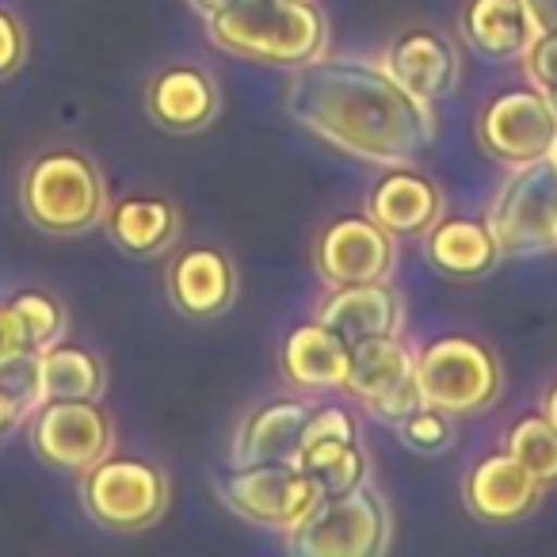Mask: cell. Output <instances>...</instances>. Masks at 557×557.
I'll return each mask as SVG.
<instances>
[{
  "instance_id": "obj_29",
  "label": "cell",
  "mask_w": 557,
  "mask_h": 557,
  "mask_svg": "<svg viewBox=\"0 0 557 557\" xmlns=\"http://www.w3.org/2000/svg\"><path fill=\"white\" fill-rule=\"evenodd\" d=\"M397 432H401V440L409 443L412 450H420V455H440V450H447L450 443H455L450 412L435 409V405H420L417 412H409V417L397 424Z\"/></svg>"
},
{
  "instance_id": "obj_18",
  "label": "cell",
  "mask_w": 557,
  "mask_h": 557,
  "mask_svg": "<svg viewBox=\"0 0 557 557\" xmlns=\"http://www.w3.org/2000/svg\"><path fill=\"white\" fill-rule=\"evenodd\" d=\"M310 409L313 405L298 401V397H278V401H268L263 409H256L240 424L237 440H233V466L298 462Z\"/></svg>"
},
{
  "instance_id": "obj_3",
  "label": "cell",
  "mask_w": 557,
  "mask_h": 557,
  "mask_svg": "<svg viewBox=\"0 0 557 557\" xmlns=\"http://www.w3.org/2000/svg\"><path fill=\"white\" fill-rule=\"evenodd\" d=\"M108 191L96 164L77 149H50L35 157L24 176V210L39 230L73 237L103 222Z\"/></svg>"
},
{
  "instance_id": "obj_12",
  "label": "cell",
  "mask_w": 557,
  "mask_h": 557,
  "mask_svg": "<svg viewBox=\"0 0 557 557\" xmlns=\"http://www.w3.org/2000/svg\"><path fill=\"white\" fill-rule=\"evenodd\" d=\"M394 237L371 214H344L329 222L318 237V275L329 287L389 278Z\"/></svg>"
},
{
  "instance_id": "obj_1",
  "label": "cell",
  "mask_w": 557,
  "mask_h": 557,
  "mask_svg": "<svg viewBox=\"0 0 557 557\" xmlns=\"http://www.w3.org/2000/svg\"><path fill=\"white\" fill-rule=\"evenodd\" d=\"M290 119L371 164H412L432 149L435 123L428 103L409 96L386 65L356 58H313L290 70Z\"/></svg>"
},
{
  "instance_id": "obj_21",
  "label": "cell",
  "mask_w": 557,
  "mask_h": 557,
  "mask_svg": "<svg viewBox=\"0 0 557 557\" xmlns=\"http://www.w3.org/2000/svg\"><path fill=\"white\" fill-rule=\"evenodd\" d=\"M500 245H496L488 222L478 218H435L428 230V263L447 278H473L488 275L500 263Z\"/></svg>"
},
{
  "instance_id": "obj_38",
  "label": "cell",
  "mask_w": 557,
  "mask_h": 557,
  "mask_svg": "<svg viewBox=\"0 0 557 557\" xmlns=\"http://www.w3.org/2000/svg\"><path fill=\"white\" fill-rule=\"evenodd\" d=\"M546 100H549V108H554V115H557V85L546 88Z\"/></svg>"
},
{
  "instance_id": "obj_31",
  "label": "cell",
  "mask_w": 557,
  "mask_h": 557,
  "mask_svg": "<svg viewBox=\"0 0 557 557\" xmlns=\"http://www.w3.org/2000/svg\"><path fill=\"white\" fill-rule=\"evenodd\" d=\"M527 77L534 88H554L557 85V32H539L534 42L527 47Z\"/></svg>"
},
{
  "instance_id": "obj_27",
  "label": "cell",
  "mask_w": 557,
  "mask_h": 557,
  "mask_svg": "<svg viewBox=\"0 0 557 557\" xmlns=\"http://www.w3.org/2000/svg\"><path fill=\"white\" fill-rule=\"evenodd\" d=\"M508 450L542 488L557 485V428L546 420V412H523L508 428Z\"/></svg>"
},
{
  "instance_id": "obj_25",
  "label": "cell",
  "mask_w": 557,
  "mask_h": 557,
  "mask_svg": "<svg viewBox=\"0 0 557 557\" xmlns=\"http://www.w3.org/2000/svg\"><path fill=\"white\" fill-rule=\"evenodd\" d=\"M298 466L313 478L321 496H341L367 485V455L359 440H318L298 450Z\"/></svg>"
},
{
  "instance_id": "obj_20",
  "label": "cell",
  "mask_w": 557,
  "mask_h": 557,
  "mask_svg": "<svg viewBox=\"0 0 557 557\" xmlns=\"http://www.w3.org/2000/svg\"><path fill=\"white\" fill-rule=\"evenodd\" d=\"M233 263L218 248H187L169 263V295L187 318H214L233 302Z\"/></svg>"
},
{
  "instance_id": "obj_9",
  "label": "cell",
  "mask_w": 557,
  "mask_h": 557,
  "mask_svg": "<svg viewBox=\"0 0 557 557\" xmlns=\"http://www.w3.org/2000/svg\"><path fill=\"white\" fill-rule=\"evenodd\" d=\"M478 138L488 157L504 164H531L539 157H554L557 149V115L546 92L534 85L504 88L481 108Z\"/></svg>"
},
{
  "instance_id": "obj_23",
  "label": "cell",
  "mask_w": 557,
  "mask_h": 557,
  "mask_svg": "<svg viewBox=\"0 0 557 557\" xmlns=\"http://www.w3.org/2000/svg\"><path fill=\"white\" fill-rule=\"evenodd\" d=\"M108 233L123 252L131 256H157L176 240L180 218L169 199L157 195H126L103 214Z\"/></svg>"
},
{
  "instance_id": "obj_6",
  "label": "cell",
  "mask_w": 557,
  "mask_h": 557,
  "mask_svg": "<svg viewBox=\"0 0 557 557\" xmlns=\"http://www.w3.org/2000/svg\"><path fill=\"white\" fill-rule=\"evenodd\" d=\"M417 382L428 405L450 417H470L500 397V363L473 336H435L417 356Z\"/></svg>"
},
{
  "instance_id": "obj_22",
  "label": "cell",
  "mask_w": 557,
  "mask_h": 557,
  "mask_svg": "<svg viewBox=\"0 0 557 557\" xmlns=\"http://www.w3.org/2000/svg\"><path fill=\"white\" fill-rule=\"evenodd\" d=\"M351 344L321 321H306L283 344V371L302 389H341L348 382Z\"/></svg>"
},
{
  "instance_id": "obj_37",
  "label": "cell",
  "mask_w": 557,
  "mask_h": 557,
  "mask_svg": "<svg viewBox=\"0 0 557 557\" xmlns=\"http://www.w3.org/2000/svg\"><path fill=\"white\" fill-rule=\"evenodd\" d=\"M230 0H191V9L195 12H202V16H214L218 9H225Z\"/></svg>"
},
{
  "instance_id": "obj_17",
  "label": "cell",
  "mask_w": 557,
  "mask_h": 557,
  "mask_svg": "<svg viewBox=\"0 0 557 557\" xmlns=\"http://www.w3.org/2000/svg\"><path fill=\"white\" fill-rule=\"evenodd\" d=\"M149 115L172 134H199L218 119L222 96L207 70L199 65H172L161 70L149 85Z\"/></svg>"
},
{
  "instance_id": "obj_24",
  "label": "cell",
  "mask_w": 557,
  "mask_h": 557,
  "mask_svg": "<svg viewBox=\"0 0 557 557\" xmlns=\"http://www.w3.org/2000/svg\"><path fill=\"white\" fill-rule=\"evenodd\" d=\"M42 401H96L103 394V363L77 344H50L39 351Z\"/></svg>"
},
{
  "instance_id": "obj_14",
  "label": "cell",
  "mask_w": 557,
  "mask_h": 557,
  "mask_svg": "<svg viewBox=\"0 0 557 557\" xmlns=\"http://www.w3.org/2000/svg\"><path fill=\"white\" fill-rule=\"evenodd\" d=\"M318 321L333 329L341 341L363 344V341H374V336L401 333L405 306H401V295L389 287L386 278L344 283V287H333V295L321 302Z\"/></svg>"
},
{
  "instance_id": "obj_15",
  "label": "cell",
  "mask_w": 557,
  "mask_h": 557,
  "mask_svg": "<svg viewBox=\"0 0 557 557\" xmlns=\"http://www.w3.org/2000/svg\"><path fill=\"white\" fill-rule=\"evenodd\" d=\"M542 485L508 455V450H488L466 473V504L485 523H511L527 516L539 504Z\"/></svg>"
},
{
  "instance_id": "obj_16",
  "label": "cell",
  "mask_w": 557,
  "mask_h": 557,
  "mask_svg": "<svg viewBox=\"0 0 557 557\" xmlns=\"http://www.w3.org/2000/svg\"><path fill=\"white\" fill-rule=\"evenodd\" d=\"M440 210V187L412 164H389L386 176H379V184L371 187V202H367V214L389 237H420L435 225Z\"/></svg>"
},
{
  "instance_id": "obj_7",
  "label": "cell",
  "mask_w": 557,
  "mask_h": 557,
  "mask_svg": "<svg viewBox=\"0 0 557 557\" xmlns=\"http://www.w3.org/2000/svg\"><path fill=\"white\" fill-rule=\"evenodd\" d=\"M81 500H85L88 516L108 531H146L164 516L169 481L146 458L103 455L85 470Z\"/></svg>"
},
{
  "instance_id": "obj_13",
  "label": "cell",
  "mask_w": 557,
  "mask_h": 557,
  "mask_svg": "<svg viewBox=\"0 0 557 557\" xmlns=\"http://www.w3.org/2000/svg\"><path fill=\"white\" fill-rule=\"evenodd\" d=\"M382 65L420 103L447 100L458 85V50L432 27H409L397 35L386 47Z\"/></svg>"
},
{
  "instance_id": "obj_28",
  "label": "cell",
  "mask_w": 557,
  "mask_h": 557,
  "mask_svg": "<svg viewBox=\"0 0 557 557\" xmlns=\"http://www.w3.org/2000/svg\"><path fill=\"white\" fill-rule=\"evenodd\" d=\"M0 394H9L24 412L42 405V379H39V351H9L0 356Z\"/></svg>"
},
{
  "instance_id": "obj_36",
  "label": "cell",
  "mask_w": 557,
  "mask_h": 557,
  "mask_svg": "<svg viewBox=\"0 0 557 557\" xmlns=\"http://www.w3.org/2000/svg\"><path fill=\"white\" fill-rule=\"evenodd\" d=\"M542 412H546V420L557 428V382L549 386V394H546V401H542Z\"/></svg>"
},
{
  "instance_id": "obj_10",
  "label": "cell",
  "mask_w": 557,
  "mask_h": 557,
  "mask_svg": "<svg viewBox=\"0 0 557 557\" xmlns=\"http://www.w3.org/2000/svg\"><path fill=\"white\" fill-rule=\"evenodd\" d=\"M344 389L359 397L386 424H401L409 412L428 405L417 382V356L397 336H374V341L351 344V367Z\"/></svg>"
},
{
  "instance_id": "obj_11",
  "label": "cell",
  "mask_w": 557,
  "mask_h": 557,
  "mask_svg": "<svg viewBox=\"0 0 557 557\" xmlns=\"http://www.w3.org/2000/svg\"><path fill=\"white\" fill-rule=\"evenodd\" d=\"M32 447L47 466L85 473L111 450V420L96 401H42L32 420Z\"/></svg>"
},
{
  "instance_id": "obj_5",
  "label": "cell",
  "mask_w": 557,
  "mask_h": 557,
  "mask_svg": "<svg viewBox=\"0 0 557 557\" xmlns=\"http://www.w3.org/2000/svg\"><path fill=\"white\" fill-rule=\"evenodd\" d=\"M488 230L504 256L557 252V161L516 164L488 210Z\"/></svg>"
},
{
  "instance_id": "obj_34",
  "label": "cell",
  "mask_w": 557,
  "mask_h": 557,
  "mask_svg": "<svg viewBox=\"0 0 557 557\" xmlns=\"http://www.w3.org/2000/svg\"><path fill=\"white\" fill-rule=\"evenodd\" d=\"M24 417H27V412L20 409V405L12 401L9 394H0V440H4V435H9L12 428H16V424H20V420H24Z\"/></svg>"
},
{
  "instance_id": "obj_2",
  "label": "cell",
  "mask_w": 557,
  "mask_h": 557,
  "mask_svg": "<svg viewBox=\"0 0 557 557\" xmlns=\"http://www.w3.org/2000/svg\"><path fill=\"white\" fill-rule=\"evenodd\" d=\"M207 20L222 50L275 70H298L325 50V20L313 0H230Z\"/></svg>"
},
{
  "instance_id": "obj_33",
  "label": "cell",
  "mask_w": 557,
  "mask_h": 557,
  "mask_svg": "<svg viewBox=\"0 0 557 557\" xmlns=\"http://www.w3.org/2000/svg\"><path fill=\"white\" fill-rule=\"evenodd\" d=\"M539 32H557V0H527Z\"/></svg>"
},
{
  "instance_id": "obj_39",
  "label": "cell",
  "mask_w": 557,
  "mask_h": 557,
  "mask_svg": "<svg viewBox=\"0 0 557 557\" xmlns=\"http://www.w3.org/2000/svg\"><path fill=\"white\" fill-rule=\"evenodd\" d=\"M554 161H557V149H554Z\"/></svg>"
},
{
  "instance_id": "obj_35",
  "label": "cell",
  "mask_w": 557,
  "mask_h": 557,
  "mask_svg": "<svg viewBox=\"0 0 557 557\" xmlns=\"http://www.w3.org/2000/svg\"><path fill=\"white\" fill-rule=\"evenodd\" d=\"M12 348V329H9V310H4V302H0V356H9Z\"/></svg>"
},
{
  "instance_id": "obj_30",
  "label": "cell",
  "mask_w": 557,
  "mask_h": 557,
  "mask_svg": "<svg viewBox=\"0 0 557 557\" xmlns=\"http://www.w3.org/2000/svg\"><path fill=\"white\" fill-rule=\"evenodd\" d=\"M356 435H359V428L348 409H341V405H313L310 420H306V432H302V447L318 440H356Z\"/></svg>"
},
{
  "instance_id": "obj_4",
  "label": "cell",
  "mask_w": 557,
  "mask_h": 557,
  "mask_svg": "<svg viewBox=\"0 0 557 557\" xmlns=\"http://www.w3.org/2000/svg\"><path fill=\"white\" fill-rule=\"evenodd\" d=\"M386 542L389 511L371 485L321 496L295 527H287V549L295 557H374Z\"/></svg>"
},
{
  "instance_id": "obj_32",
  "label": "cell",
  "mask_w": 557,
  "mask_h": 557,
  "mask_svg": "<svg viewBox=\"0 0 557 557\" xmlns=\"http://www.w3.org/2000/svg\"><path fill=\"white\" fill-rule=\"evenodd\" d=\"M27 54V39H24V27L20 20L12 16L9 9H0V77H9V73L20 70Z\"/></svg>"
},
{
  "instance_id": "obj_8",
  "label": "cell",
  "mask_w": 557,
  "mask_h": 557,
  "mask_svg": "<svg viewBox=\"0 0 557 557\" xmlns=\"http://www.w3.org/2000/svg\"><path fill=\"white\" fill-rule=\"evenodd\" d=\"M225 508L256 527H275L287 531L295 527L313 504L321 500L313 478L298 462H256V466H230L218 478Z\"/></svg>"
},
{
  "instance_id": "obj_26",
  "label": "cell",
  "mask_w": 557,
  "mask_h": 557,
  "mask_svg": "<svg viewBox=\"0 0 557 557\" xmlns=\"http://www.w3.org/2000/svg\"><path fill=\"white\" fill-rule=\"evenodd\" d=\"M4 310H9L12 348L16 351H42L54 341H62L65 310L42 290H24L12 302H4Z\"/></svg>"
},
{
  "instance_id": "obj_19",
  "label": "cell",
  "mask_w": 557,
  "mask_h": 557,
  "mask_svg": "<svg viewBox=\"0 0 557 557\" xmlns=\"http://www.w3.org/2000/svg\"><path fill=\"white\" fill-rule=\"evenodd\" d=\"M458 27H462V39L493 62L523 58L539 35L527 0H466Z\"/></svg>"
}]
</instances>
